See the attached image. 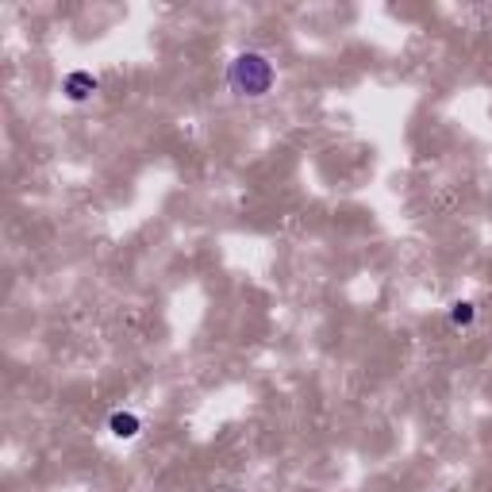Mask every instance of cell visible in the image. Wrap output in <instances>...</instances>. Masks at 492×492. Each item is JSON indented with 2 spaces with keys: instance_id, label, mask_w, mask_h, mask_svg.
<instances>
[{
  "instance_id": "6da1fadb",
  "label": "cell",
  "mask_w": 492,
  "mask_h": 492,
  "mask_svg": "<svg viewBox=\"0 0 492 492\" xmlns=\"http://www.w3.org/2000/svg\"><path fill=\"white\" fill-rule=\"evenodd\" d=\"M278 85V66L262 50H242L227 66V89L242 100H262Z\"/></svg>"
},
{
  "instance_id": "7a4b0ae2",
  "label": "cell",
  "mask_w": 492,
  "mask_h": 492,
  "mask_svg": "<svg viewBox=\"0 0 492 492\" xmlns=\"http://www.w3.org/2000/svg\"><path fill=\"white\" fill-rule=\"evenodd\" d=\"M96 77L89 74V69H74V74H66V81H62V93L74 100V105H81V100H89L93 93H96Z\"/></svg>"
},
{
  "instance_id": "3957f363",
  "label": "cell",
  "mask_w": 492,
  "mask_h": 492,
  "mask_svg": "<svg viewBox=\"0 0 492 492\" xmlns=\"http://www.w3.org/2000/svg\"><path fill=\"white\" fill-rule=\"evenodd\" d=\"M108 431L115 439H123V442H132V439H139V431H142V419L135 415V412H112L108 415Z\"/></svg>"
},
{
  "instance_id": "277c9868",
  "label": "cell",
  "mask_w": 492,
  "mask_h": 492,
  "mask_svg": "<svg viewBox=\"0 0 492 492\" xmlns=\"http://www.w3.org/2000/svg\"><path fill=\"white\" fill-rule=\"evenodd\" d=\"M473 320H477V304L473 300H454L451 304V323L454 327H473Z\"/></svg>"
}]
</instances>
